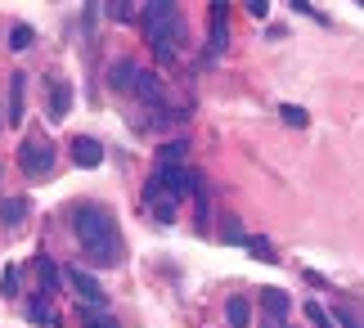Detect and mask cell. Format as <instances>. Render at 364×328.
Masks as SVG:
<instances>
[{"label": "cell", "mask_w": 364, "mask_h": 328, "mask_svg": "<svg viewBox=\"0 0 364 328\" xmlns=\"http://www.w3.org/2000/svg\"><path fill=\"white\" fill-rule=\"evenodd\" d=\"M73 230H77V238H81V252H86L95 265H122V256H126L122 234H117L113 216H108L100 203L73 207Z\"/></svg>", "instance_id": "cell-1"}, {"label": "cell", "mask_w": 364, "mask_h": 328, "mask_svg": "<svg viewBox=\"0 0 364 328\" xmlns=\"http://www.w3.org/2000/svg\"><path fill=\"white\" fill-rule=\"evenodd\" d=\"M139 27H144L153 54H158L162 63L176 59V41L185 36V18H180V5L171 0H158V5H144L139 9Z\"/></svg>", "instance_id": "cell-2"}, {"label": "cell", "mask_w": 364, "mask_h": 328, "mask_svg": "<svg viewBox=\"0 0 364 328\" xmlns=\"http://www.w3.org/2000/svg\"><path fill=\"white\" fill-rule=\"evenodd\" d=\"M18 166H23L27 180L50 176V166H54V144H50V135H27L23 144H18Z\"/></svg>", "instance_id": "cell-3"}, {"label": "cell", "mask_w": 364, "mask_h": 328, "mask_svg": "<svg viewBox=\"0 0 364 328\" xmlns=\"http://www.w3.org/2000/svg\"><path fill=\"white\" fill-rule=\"evenodd\" d=\"M153 180H158L171 198H189V194H198V176H193L189 166H158V171H153Z\"/></svg>", "instance_id": "cell-4"}, {"label": "cell", "mask_w": 364, "mask_h": 328, "mask_svg": "<svg viewBox=\"0 0 364 328\" xmlns=\"http://www.w3.org/2000/svg\"><path fill=\"white\" fill-rule=\"evenodd\" d=\"M176 203H180V198H171L158 180H149V189H144V207L153 211V221H158V225H171V221H176Z\"/></svg>", "instance_id": "cell-5"}, {"label": "cell", "mask_w": 364, "mask_h": 328, "mask_svg": "<svg viewBox=\"0 0 364 328\" xmlns=\"http://www.w3.org/2000/svg\"><path fill=\"white\" fill-rule=\"evenodd\" d=\"M68 283H73V288H77V297H81V302H90V306H104V288H100V279H95V275H86V270H68Z\"/></svg>", "instance_id": "cell-6"}, {"label": "cell", "mask_w": 364, "mask_h": 328, "mask_svg": "<svg viewBox=\"0 0 364 328\" xmlns=\"http://www.w3.org/2000/svg\"><path fill=\"white\" fill-rule=\"evenodd\" d=\"M73 162L86 166V171H95V166L104 162V144H100V139H90V135H77L73 139Z\"/></svg>", "instance_id": "cell-7"}, {"label": "cell", "mask_w": 364, "mask_h": 328, "mask_svg": "<svg viewBox=\"0 0 364 328\" xmlns=\"http://www.w3.org/2000/svg\"><path fill=\"white\" fill-rule=\"evenodd\" d=\"M257 302H261V310H265L270 319H288V310H292V297H288L284 288H261Z\"/></svg>", "instance_id": "cell-8"}, {"label": "cell", "mask_w": 364, "mask_h": 328, "mask_svg": "<svg viewBox=\"0 0 364 328\" xmlns=\"http://www.w3.org/2000/svg\"><path fill=\"white\" fill-rule=\"evenodd\" d=\"M225 32H230V27H225V5H212V41H207V54H203V63H212L216 54L225 50V41H230Z\"/></svg>", "instance_id": "cell-9"}, {"label": "cell", "mask_w": 364, "mask_h": 328, "mask_svg": "<svg viewBox=\"0 0 364 328\" xmlns=\"http://www.w3.org/2000/svg\"><path fill=\"white\" fill-rule=\"evenodd\" d=\"M135 81H139V63L135 59H117L108 68V85H113V90H135Z\"/></svg>", "instance_id": "cell-10"}, {"label": "cell", "mask_w": 364, "mask_h": 328, "mask_svg": "<svg viewBox=\"0 0 364 328\" xmlns=\"http://www.w3.org/2000/svg\"><path fill=\"white\" fill-rule=\"evenodd\" d=\"M68 108H73V85H68V81H54V85H50V117L63 122Z\"/></svg>", "instance_id": "cell-11"}, {"label": "cell", "mask_w": 364, "mask_h": 328, "mask_svg": "<svg viewBox=\"0 0 364 328\" xmlns=\"http://www.w3.org/2000/svg\"><path fill=\"white\" fill-rule=\"evenodd\" d=\"M23 85H27V77H23V73H14V81H9V112H5V122H9V126H18V122H23Z\"/></svg>", "instance_id": "cell-12"}, {"label": "cell", "mask_w": 364, "mask_h": 328, "mask_svg": "<svg viewBox=\"0 0 364 328\" xmlns=\"http://www.w3.org/2000/svg\"><path fill=\"white\" fill-rule=\"evenodd\" d=\"M23 216H27V198H5V203H0V225H5V230H18Z\"/></svg>", "instance_id": "cell-13"}, {"label": "cell", "mask_w": 364, "mask_h": 328, "mask_svg": "<svg viewBox=\"0 0 364 328\" xmlns=\"http://www.w3.org/2000/svg\"><path fill=\"white\" fill-rule=\"evenodd\" d=\"M185 153H189V139H166L158 149V166H185Z\"/></svg>", "instance_id": "cell-14"}, {"label": "cell", "mask_w": 364, "mask_h": 328, "mask_svg": "<svg viewBox=\"0 0 364 328\" xmlns=\"http://www.w3.org/2000/svg\"><path fill=\"white\" fill-rule=\"evenodd\" d=\"M225 319H230V328H247L252 324V302H247V297H230V302H225Z\"/></svg>", "instance_id": "cell-15"}, {"label": "cell", "mask_w": 364, "mask_h": 328, "mask_svg": "<svg viewBox=\"0 0 364 328\" xmlns=\"http://www.w3.org/2000/svg\"><path fill=\"white\" fill-rule=\"evenodd\" d=\"M135 95L144 99V104H162V85H158V77L149 73V68H139V81H135Z\"/></svg>", "instance_id": "cell-16"}, {"label": "cell", "mask_w": 364, "mask_h": 328, "mask_svg": "<svg viewBox=\"0 0 364 328\" xmlns=\"http://www.w3.org/2000/svg\"><path fill=\"white\" fill-rule=\"evenodd\" d=\"M36 279H41V292H54L59 288V265L50 256H36Z\"/></svg>", "instance_id": "cell-17"}, {"label": "cell", "mask_w": 364, "mask_h": 328, "mask_svg": "<svg viewBox=\"0 0 364 328\" xmlns=\"http://www.w3.org/2000/svg\"><path fill=\"white\" fill-rule=\"evenodd\" d=\"M27 319L32 324H46V328H54L59 319H54V310H50V302L46 297H32V302H27Z\"/></svg>", "instance_id": "cell-18"}, {"label": "cell", "mask_w": 364, "mask_h": 328, "mask_svg": "<svg viewBox=\"0 0 364 328\" xmlns=\"http://www.w3.org/2000/svg\"><path fill=\"white\" fill-rule=\"evenodd\" d=\"M220 238H225V243H234V248H243V243H247V234H243L239 216H220Z\"/></svg>", "instance_id": "cell-19"}, {"label": "cell", "mask_w": 364, "mask_h": 328, "mask_svg": "<svg viewBox=\"0 0 364 328\" xmlns=\"http://www.w3.org/2000/svg\"><path fill=\"white\" fill-rule=\"evenodd\" d=\"M77 324L81 328H117L108 315H100V310H77Z\"/></svg>", "instance_id": "cell-20"}, {"label": "cell", "mask_w": 364, "mask_h": 328, "mask_svg": "<svg viewBox=\"0 0 364 328\" xmlns=\"http://www.w3.org/2000/svg\"><path fill=\"white\" fill-rule=\"evenodd\" d=\"M9 46H14V50H27V46H32V27H27V23L9 27Z\"/></svg>", "instance_id": "cell-21"}, {"label": "cell", "mask_w": 364, "mask_h": 328, "mask_svg": "<svg viewBox=\"0 0 364 328\" xmlns=\"http://www.w3.org/2000/svg\"><path fill=\"white\" fill-rule=\"evenodd\" d=\"M0 292H5V297H14V292H18V270H14V265H5V270H0Z\"/></svg>", "instance_id": "cell-22"}, {"label": "cell", "mask_w": 364, "mask_h": 328, "mask_svg": "<svg viewBox=\"0 0 364 328\" xmlns=\"http://www.w3.org/2000/svg\"><path fill=\"white\" fill-rule=\"evenodd\" d=\"M252 256H261V261H279V256L270 252V243H265V238H247V243H243Z\"/></svg>", "instance_id": "cell-23"}, {"label": "cell", "mask_w": 364, "mask_h": 328, "mask_svg": "<svg viewBox=\"0 0 364 328\" xmlns=\"http://www.w3.org/2000/svg\"><path fill=\"white\" fill-rule=\"evenodd\" d=\"M306 315H311V324H315V328H333V319L324 315V306H315V302H311V306H306Z\"/></svg>", "instance_id": "cell-24"}, {"label": "cell", "mask_w": 364, "mask_h": 328, "mask_svg": "<svg viewBox=\"0 0 364 328\" xmlns=\"http://www.w3.org/2000/svg\"><path fill=\"white\" fill-rule=\"evenodd\" d=\"M284 122H292V126H306V112H301V108H292V104H284Z\"/></svg>", "instance_id": "cell-25"}, {"label": "cell", "mask_w": 364, "mask_h": 328, "mask_svg": "<svg viewBox=\"0 0 364 328\" xmlns=\"http://www.w3.org/2000/svg\"><path fill=\"white\" fill-rule=\"evenodd\" d=\"M333 319H338V324H342V328H364V324H360V319H355V315H346V310H342V315H333Z\"/></svg>", "instance_id": "cell-26"}]
</instances>
